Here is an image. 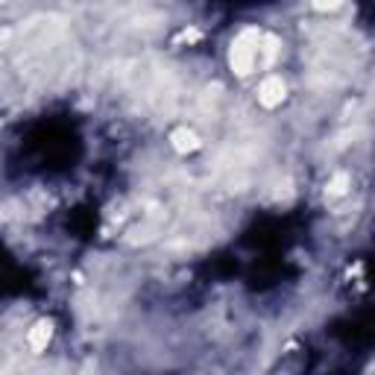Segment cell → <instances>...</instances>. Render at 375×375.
<instances>
[{"label": "cell", "mask_w": 375, "mask_h": 375, "mask_svg": "<svg viewBox=\"0 0 375 375\" xmlns=\"http://www.w3.org/2000/svg\"><path fill=\"white\" fill-rule=\"evenodd\" d=\"M275 53V38L264 35L261 30H244L229 47V65L238 76H246L255 71V65L270 62Z\"/></svg>", "instance_id": "6da1fadb"}, {"label": "cell", "mask_w": 375, "mask_h": 375, "mask_svg": "<svg viewBox=\"0 0 375 375\" xmlns=\"http://www.w3.org/2000/svg\"><path fill=\"white\" fill-rule=\"evenodd\" d=\"M287 97V85L282 76H267V80L258 85V103L267 106V109H275V106H282V100Z\"/></svg>", "instance_id": "7a4b0ae2"}, {"label": "cell", "mask_w": 375, "mask_h": 375, "mask_svg": "<svg viewBox=\"0 0 375 375\" xmlns=\"http://www.w3.org/2000/svg\"><path fill=\"white\" fill-rule=\"evenodd\" d=\"M50 338H53V326L47 323V320H42V323H35L32 328H30V349L32 352H44L47 349V343H50Z\"/></svg>", "instance_id": "3957f363"}, {"label": "cell", "mask_w": 375, "mask_h": 375, "mask_svg": "<svg viewBox=\"0 0 375 375\" xmlns=\"http://www.w3.org/2000/svg\"><path fill=\"white\" fill-rule=\"evenodd\" d=\"M170 141H173V147L179 150V153H194L196 147H200V138H196V132H194V129H188V126L173 129Z\"/></svg>", "instance_id": "277c9868"}, {"label": "cell", "mask_w": 375, "mask_h": 375, "mask_svg": "<svg viewBox=\"0 0 375 375\" xmlns=\"http://www.w3.org/2000/svg\"><path fill=\"white\" fill-rule=\"evenodd\" d=\"M346 188H349V176L346 173H334V179L326 185V194L328 196H340V194H346Z\"/></svg>", "instance_id": "5b68a950"}]
</instances>
